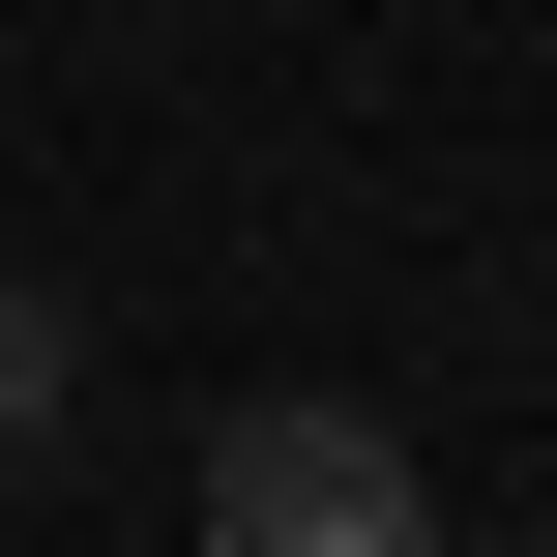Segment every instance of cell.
<instances>
[{
  "label": "cell",
  "mask_w": 557,
  "mask_h": 557,
  "mask_svg": "<svg viewBox=\"0 0 557 557\" xmlns=\"http://www.w3.org/2000/svg\"><path fill=\"white\" fill-rule=\"evenodd\" d=\"M206 529H235V557H411V529H441V470H411L382 411L264 382V411H206Z\"/></svg>",
  "instance_id": "1"
},
{
  "label": "cell",
  "mask_w": 557,
  "mask_h": 557,
  "mask_svg": "<svg viewBox=\"0 0 557 557\" xmlns=\"http://www.w3.org/2000/svg\"><path fill=\"white\" fill-rule=\"evenodd\" d=\"M29 411H59V294L0 264V470H29Z\"/></svg>",
  "instance_id": "2"
}]
</instances>
